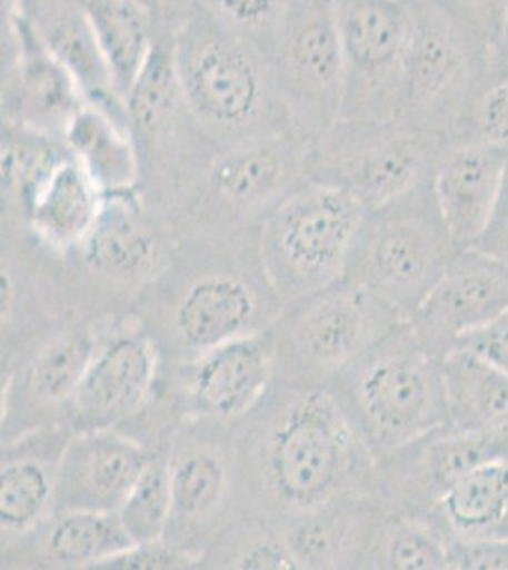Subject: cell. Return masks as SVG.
<instances>
[{"label": "cell", "instance_id": "f35d334b", "mask_svg": "<svg viewBox=\"0 0 508 570\" xmlns=\"http://www.w3.org/2000/svg\"><path fill=\"white\" fill-rule=\"evenodd\" d=\"M470 139L496 142L508 149V80L484 91L470 124Z\"/></svg>", "mask_w": 508, "mask_h": 570}, {"label": "cell", "instance_id": "74e56055", "mask_svg": "<svg viewBox=\"0 0 508 570\" xmlns=\"http://www.w3.org/2000/svg\"><path fill=\"white\" fill-rule=\"evenodd\" d=\"M104 570H141V569H200V559L168 544L163 538L156 542L129 546L128 550L118 553L101 564Z\"/></svg>", "mask_w": 508, "mask_h": 570}, {"label": "cell", "instance_id": "4dcf8cb0", "mask_svg": "<svg viewBox=\"0 0 508 570\" xmlns=\"http://www.w3.org/2000/svg\"><path fill=\"white\" fill-rule=\"evenodd\" d=\"M84 4L112 85L126 104L155 52L160 16L142 0H84Z\"/></svg>", "mask_w": 508, "mask_h": 570}, {"label": "cell", "instance_id": "ee69618b", "mask_svg": "<svg viewBox=\"0 0 508 570\" xmlns=\"http://www.w3.org/2000/svg\"><path fill=\"white\" fill-rule=\"evenodd\" d=\"M508 80V39L494 40L489 56V86L507 82Z\"/></svg>", "mask_w": 508, "mask_h": 570}, {"label": "cell", "instance_id": "5bb4252c", "mask_svg": "<svg viewBox=\"0 0 508 570\" xmlns=\"http://www.w3.org/2000/svg\"><path fill=\"white\" fill-rule=\"evenodd\" d=\"M171 513L163 540L200 559L241 515L236 422L188 419L168 441Z\"/></svg>", "mask_w": 508, "mask_h": 570}, {"label": "cell", "instance_id": "f546056e", "mask_svg": "<svg viewBox=\"0 0 508 570\" xmlns=\"http://www.w3.org/2000/svg\"><path fill=\"white\" fill-rule=\"evenodd\" d=\"M448 424L459 434L508 432V371L469 346L457 344L445 357Z\"/></svg>", "mask_w": 508, "mask_h": 570}, {"label": "cell", "instance_id": "836d02e7", "mask_svg": "<svg viewBox=\"0 0 508 570\" xmlns=\"http://www.w3.org/2000/svg\"><path fill=\"white\" fill-rule=\"evenodd\" d=\"M456 538H489L508 513V456H494L465 473L438 504Z\"/></svg>", "mask_w": 508, "mask_h": 570}, {"label": "cell", "instance_id": "cb8c5ba5", "mask_svg": "<svg viewBox=\"0 0 508 570\" xmlns=\"http://www.w3.org/2000/svg\"><path fill=\"white\" fill-rule=\"evenodd\" d=\"M156 451L120 430L72 434L59 466L56 512H118Z\"/></svg>", "mask_w": 508, "mask_h": 570}, {"label": "cell", "instance_id": "4316f807", "mask_svg": "<svg viewBox=\"0 0 508 570\" xmlns=\"http://www.w3.org/2000/svg\"><path fill=\"white\" fill-rule=\"evenodd\" d=\"M387 510L373 494H348L279 525L298 570L362 569Z\"/></svg>", "mask_w": 508, "mask_h": 570}, {"label": "cell", "instance_id": "d590c367", "mask_svg": "<svg viewBox=\"0 0 508 570\" xmlns=\"http://www.w3.org/2000/svg\"><path fill=\"white\" fill-rule=\"evenodd\" d=\"M171 513L168 443L161 445L142 470L128 499L118 510L123 529L133 544L161 540Z\"/></svg>", "mask_w": 508, "mask_h": 570}, {"label": "cell", "instance_id": "4fadbf2b", "mask_svg": "<svg viewBox=\"0 0 508 570\" xmlns=\"http://www.w3.org/2000/svg\"><path fill=\"white\" fill-rule=\"evenodd\" d=\"M448 145L445 137L397 120L338 118L309 139L308 177L376 208L429 179Z\"/></svg>", "mask_w": 508, "mask_h": 570}, {"label": "cell", "instance_id": "6da1fadb", "mask_svg": "<svg viewBox=\"0 0 508 570\" xmlns=\"http://www.w3.org/2000/svg\"><path fill=\"white\" fill-rule=\"evenodd\" d=\"M241 513L277 527L348 494H373L376 454L327 386L273 381L236 422Z\"/></svg>", "mask_w": 508, "mask_h": 570}, {"label": "cell", "instance_id": "ffe728a7", "mask_svg": "<svg viewBox=\"0 0 508 570\" xmlns=\"http://www.w3.org/2000/svg\"><path fill=\"white\" fill-rule=\"evenodd\" d=\"M84 105L74 78L23 20L18 0H2V124L63 137Z\"/></svg>", "mask_w": 508, "mask_h": 570}, {"label": "cell", "instance_id": "c3c4849f", "mask_svg": "<svg viewBox=\"0 0 508 570\" xmlns=\"http://www.w3.org/2000/svg\"><path fill=\"white\" fill-rule=\"evenodd\" d=\"M502 37H507L508 39V12L507 18H505V26H502Z\"/></svg>", "mask_w": 508, "mask_h": 570}, {"label": "cell", "instance_id": "e575fe53", "mask_svg": "<svg viewBox=\"0 0 508 570\" xmlns=\"http://www.w3.org/2000/svg\"><path fill=\"white\" fill-rule=\"evenodd\" d=\"M200 569L298 570L281 529L268 519L241 513L212 538Z\"/></svg>", "mask_w": 508, "mask_h": 570}, {"label": "cell", "instance_id": "d6986e66", "mask_svg": "<svg viewBox=\"0 0 508 570\" xmlns=\"http://www.w3.org/2000/svg\"><path fill=\"white\" fill-rule=\"evenodd\" d=\"M0 279L2 367H8L34 344L82 314L63 257L40 246L27 234L2 228Z\"/></svg>", "mask_w": 508, "mask_h": 570}, {"label": "cell", "instance_id": "277c9868", "mask_svg": "<svg viewBox=\"0 0 508 570\" xmlns=\"http://www.w3.org/2000/svg\"><path fill=\"white\" fill-rule=\"evenodd\" d=\"M406 48L397 122L469 141L478 101L489 88L494 39L454 0H408Z\"/></svg>", "mask_w": 508, "mask_h": 570}, {"label": "cell", "instance_id": "52a82bcc", "mask_svg": "<svg viewBox=\"0 0 508 570\" xmlns=\"http://www.w3.org/2000/svg\"><path fill=\"white\" fill-rule=\"evenodd\" d=\"M461 249L438 208L431 176L365 212L346 279L408 320Z\"/></svg>", "mask_w": 508, "mask_h": 570}, {"label": "cell", "instance_id": "8d00e7d4", "mask_svg": "<svg viewBox=\"0 0 508 570\" xmlns=\"http://www.w3.org/2000/svg\"><path fill=\"white\" fill-rule=\"evenodd\" d=\"M188 4L206 10L217 20L225 21L226 26L251 37L268 52L289 0H188Z\"/></svg>", "mask_w": 508, "mask_h": 570}, {"label": "cell", "instance_id": "1f68e13d", "mask_svg": "<svg viewBox=\"0 0 508 570\" xmlns=\"http://www.w3.org/2000/svg\"><path fill=\"white\" fill-rule=\"evenodd\" d=\"M63 139L104 196L137 190L139 160L123 120L86 104L72 118Z\"/></svg>", "mask_w": 508, "mask_h": 570}, {"label": "cell", "instance_id": "60d3db41", "mask_svg": "<svg viewBox=\"0 0 508 570\" xmlns=\"http://www.w3.org/2000/svg\"><path fill=\"white\" fill-rule=\"evenodd\" d=\"M480 352L482 356L508 371V311L482 330L470 333L459 343Z\"/></svg>", "mask_w": 508, "mask_h": 570}, {"label": "cell", "instance_id": "f1b7e54d", "mask_svg": "<svg viewBox=\"0 0 508 570\" xmlns=\"http://www.w3.org/2000/svg\"><path fill=\"white\" fill-rule=\"evenodd\" d=\"M133 546L118 512H53L0 550L2 569H99Z\"/></svg>", "mask_w": 508, "mask_h": 570}, {"label": "cell", "instance_id": "44dd1931", "mask_svg": "<svg viewBox=\"0 0 508 570\" xmlns=\"http://www.w3.org/2000/svg\"><path fill=\"white\" fill-rule=\"evenodd\" d=\"M505 456L502 434H459L442 426L406 445L376 454L373 497L387 512L427 515L478 464Z\"/></svg>", "mask_w": 508, "mask_h": 570}, {"label": "cell", "instance_id": "30bf717a", "mask_svg": "<svg viewBox=\"0 0 508 570\" xmlns=\"http://www.w3.org/2000/svg\"><path fill=\"white\" fill-rule=\"evenodd\" d=\"M177 23L160 16L152 58L126 98V122L139 160L137 195L163 219L219 149L180 90L173 63Z\"/></svg>", "mask_w": 508, "mask_h": 570}, {"label": "cell", "instance_id": "8992f818", "mask_svg": "<svg viewBox=\"0 0 508 570\" xmlns=\"http://www.w3.org/2000/svg\"><path fill=\"white\" fill-rule=\"evenodd\" d=\"M308 181V141L292 131L220 147L166 220L177 240L252 233Z\"/></svg>", "mask_w": 508, "mask_h": 570}, {"label": "cell", "instance_id": "7c38bea8", "mask_svg": "<svg viewBox=\"0 0 508 570\" xmlns=\"http://www.w3.org/2000/svg\"><path fill=\"white\" fill-rule=\"evenodd\" d=\"M406 322L360 285L340 279L283 306L270 327L276 381L327 386L387 331Z\"/></svg>", "mask_w": 508, "mask_h": 570}, {"label": "cell", "instance_id": "5b68a950", "mask_svg": "<svg viewBox=\"0 0 508 570\" xmlns=\"http://www.w3.org/2000/svg\"><path fill=\"white\" fill-rule=\"evenodd\" d=\"M329 390L373 454L448 424L445 357L429 351L408 322L370 344Z\"/></svg>", "mask_w": 508, "mask_h": 570}, {"label": "cell", "instance_id": "7a4b0ae2", "mask_svg": "<svg viewBox=\"0 0 508 570\" xmlns=\"http://www.w3.org/2000/svg\"><path fill=\"white\" fill-rule=\"evenodd\" d=\"M283 311L266 276L258 230L177 240L166 273L133 308L166 362L270 330Z\"/></svg>", "mask_w": 508, "mask_h": 570}, {"label": "cell", "instance_id": "7dc6e473", "mask_svg": "<svg viewBox=\"0 0 508 570\" xmlns=\"http://www.w3.org/2000/svg\"><path fill=\"white\" fill-rule=\"evenodd\" d=\"M502 454H505V456H508V432H505V434H502Z\"/></svg>", "mask_w": 508, "mask_h": 570}, {"label": "cell", "instance_id": "83f0119b", "mask_svg": "<svg viewBox=\"0 0 508 570\" xmlns=\"http://www.w3.org/2000/svg\"><path fill=\"white\" fill-rule=\"evenodd\" d=\"M18 8L50 56L74 78L86 104L126 122V104L112 85L84 0H18Z\"/></svg>", "mask_w": 508, "mask_h": 570}, {"label": "cell", "instance_id": "e0dca14e", "mask_svg": "<svg viewBox=\"0 0 508 570\" xmlns=\"http://www.w3.org/2000/svg\"><path fill=\"white\" fill-rule=\"evenodd\" d=\"M336 8L343 52L340 118L395 120L410 37L408 0H336Z\"/></svg>", "mask_w": 508, "mask_h": 570}, {"label": "cell", "instance_id": "2e32d148", "mask_svg": "<svg viewBox=\"0 0 508 570\" xmlns=\"http://www.w3.org/2000/svg\"><path fill=\"white\" fill-rule=\"evenodd\" d=\"M107 318L74 316L50 337L2 367L0 440H18L34 430L69 426L80 381Z\"/></svg>", "mask_w": 508, "mask_h": 570}, {"label": "cell", "instance_id": "f6af8a7d", "mask_svg": "<svg viewBox=\"0 0 508 570\" xmlns=\"http://www.w3.org/2000/svg\"><path fill=\"white\" fill-rule=\"evenodd\" d=\"M142 2H147L150 8H155L160 16H168V18H173L177 21L182 18V13L187 12L188 7H190L188 0H142Z\"/></svg>", "mask_w": 508, "mask_h": 570}, {"label": "cell", "instance_id": "8fae6325", "mask_svg": "<svg viewBox=\"0 0 508 570\" xmlns=\"http://www.w3.org/2000/svg\"><path fill=\"white\" fill-rule=\"evenodd\" d=\"M365 212L348 193L309 179L266 217L258 249L283 306L346 278Z\"/></svg>", "mask_w": 508, "mask_h": 570}, {"label": "cell", "instance_id": "ba28073f", "mask_svg": "<svg viewBox=\"0 0 508 570\" xmlns=\"http://www.w3.org/2000/svg\"><path fill=\"white\" fill-rule=\"evenodd\" d=\"M2 228L18 230L64 257L103 209V190L63 137L2 124Z\"/></svg>", "mask_w": 508, "mask_h": 570}, {"label": "cell", "instance_id": "ab89813d", "mask_svg": "<svg viewBox=\"0 0 508 570\" xmlns=\"http://www.w3.org/2000/svg\"><path fill=\"white\" fill-rule=\"evenodd\" d=\"M451 570H508V538H454Z\"/></svg>", "mask_w": 508, "mask_h": 570}, {"label": "cell", "instance_id": "9a60e30c", "mask_svg": "<svg viewBox=\"0 0 508 570\" xmlns=\"http://www.w3.org/2000/svg\"><path fill=\"white\" fill-rule=\"evenodd\" d=\"M268 56L292 134L309 141L330 128L343 98L336 0H289Z\"/></svg>", "mask_w": 508, "mask_h": 570}, {"label": "cell", "instance_id": "ac0fdd59", "mask_svg": "<svg viewBox=\"0 0 508 570\" xmlns=\"http://www.w3.org/2000/svg\"><path fill=\"white\" fill-rule=\"evenodd\" d=\"M160 348L133 312L109 316L72 403L74 434L118 430L149 403L160 376Z\"/></svg>", "mask_w": 508, "mask_h": 570}, {"label": "cell", "instance_id": "484cf974", "mask_svg": "<svg viewBox=\"0 0 508 570\" xmlns=\"http://www.w3.org/2000/svg\"><path fill=\"white\" fill-rule=\"evenodd\" d=\"M507 164V147L480 139L451 142L438 158L432 187L438 208L459 246H477L489 227Z\"/></svg>", "mask_w": 508, "mask_h": 570}, {"label": "cell", "instance_id": "603a6c76", "mask_svg": "<svg viewBox=\"0 0 508 570\" xmlns=\"http://www.w3.org/2000/svg\"><path fill=\"white\" fill-rule=\"evenodd\" d=\"M166 363L173 373L187 421L238 422L276 381L270 330L228 341L190 362Z\"/></svg>", "mask_w": 508, "mask_h": 570}, {"label": "cell", "instance_id": "3957f363", "mask_svg": "<svg viewBox=\"0 0 508 570\" xmlns=\"http://www.w3.org/2000/svg\"><path fill=\"white\" fill-rule=\"evenodd\" d=\"M173 63L188 107L219 149L292 131L265 46L206 10L190 4L182 13Z\"/></svg>", "mask_w": 508, "mask_h": 570}, {"label": "cell", "instance_id": "bcb514c9", "mask_svg": "<svg viewBox=\"0 0 508 570\" xmlns=\"http://www.w3.org/2000/svg\"><path fill=\"white\" fill-rule=\"evenodd\" d=\"M489 538H508V513L507 518L502 519L501 525L497 527L496 532Z\"/></svg>", "mask_w": 508, "mask_h": 570}, {"label": "cell", "instance_id": "7402d4cb", "mask_svg": "<svg viewBox=\"0 0 508 570\" xmlns=\"http://www.w3.org/2000/svg\"><path fill=\"white\" fill-rule=\"evenodd\" d=\"M508 311V261L465 247L424 303L406 320L416 337L446 357L461 338Z\"/></svg>", "mask_w": 508, "mask_h": 570}, {"label": "cell", "instance_id": "d6a6232c", "mask_svg": "<svg viewBox=\"0 0 508 570\" xmlns=\"http://www.w3.org/2000/svg\"><path fill=\"white\" fill-rule=\"evenodd\" d=\"M454 534L437 510L427 515L387 512L373 532L365 570H450Z\"/></svg>", "mask_w": 508, "mask_h": 570}, {"label": "cell", "instance_id": "b9f144b4", "mask_svg": "<svg viewBox=\"0 0 508 570\" xmlns=\"http://www.w3.org/2000/svg\"><path fill=\"white\" fill-rule=\"evenodd\" d=\"M475 247L489 253V255H496L499 259L508 261V164L496 214L491 217L489 227L486 228V233Z\"/></svg>", "mask_w": 508, "mask_h": 570}, {"label": "cell", "instance_id": "7bdbcfd3", "mask_svg": "<svg viewBox=\"0 0 508 570\" xmlns=\"http://www.w3.org/2000/svg\"><path fill=\"white\" fill-rule=\"evenodd\" d=\"M454 2L472 16L488 31L491 39H501L508 0H454Z\"/></svg>", "mask_w": 508, "mask_h": 570}, {"label": "cell", "instance_id": "9c48e42d", "mask_svg": "<svg viewBox=\"0 0 508 570\" xmlns=\"http://www.w3.org/2000/svg\"><path fill=\"white\" fill-rule=\"evenodd\" d=\"M175 249L173 228L137 190L107 196L88 236L63 257L78 308L91 318L129 314Z\"/></svg>", "mask_w": 508, "mask_h": 570}, {"label": "cell", "instance_id": "d4e9b609", "mask_svg": "<svg viewBox=\"0 0 508 570\" xmlns=\"http://www.w3.org/2000/svg\"><path fill=\"white\" fill-rule=\"evenodd\" d=\"M69 426L34 430L0 449V546L18 542L56 512L59 466Z\"/></svg>", "mask_w": 508, "mask_h": 570}]
</instances>
